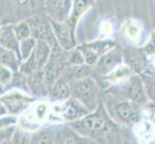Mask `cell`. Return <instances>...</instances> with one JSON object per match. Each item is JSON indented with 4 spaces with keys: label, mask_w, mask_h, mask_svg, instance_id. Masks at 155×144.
Wrapping results in <instances>:
<instances>
[{
    "label": "cell",
    "mask_w": 155,
    "mask_h": 144,
    "mask_svg": "<svg viewBox=\"0 0 155 144\" xmlns=\"http://www.w3.org/2000/svg\"><path fill=\"white\" fill-rule=\"evenodd\" d=\"M71 97L79 101L90 113L100 105V88L95 80L91 76L69 83Z\"/></svg>",
    "instance_id": "6da1fadb"
},
{
    "label": "cell",
    "mask_w": 155,
    "mask_h": 144,
    "mask_svg": "<svg viewBox=\"0 0 155 144\" xmlns=\"http://www.w3.org/2000/svg\"><path fill=\"white\" fill-rule=\"evenodd\" d=\"M113 86V88L109 89V93L113 92L111 94L119 98L129 100L138 105H143L148 101L141 75L133 74L126 81Z\"/></svg>",
    "instance_id": "7a4b0ae2"
},
{
    "label": "cell",
    "mask_w": 155,
    "mask_h": 144,
    "mask_svg": "<svg viewBox=\"0 0 155 144\" xmlns=\"http://www.w3.org/2000/svg\"><path fill=\"white\" fill-rule=\"evenodd\" d=\"M67 124L71 129L77 132L78 134L85 136L88 135L98 134L100 132L105 131L107 129V126H108V122H107L106 117L104 116L103 111L100 110L99 105L95 110L89 113L82 118L72 122H68Z\"/></svg>",
    "instance_id": "3957f363"
},
{
    "label": "cell",
    "mask_w": 155,
    "mask_h": 144,
    "mask_svg": "<svg viewBox=\"0 0 155 144\" xmlns=\"http://www.w3.org/2000/svg\"><path fill=\"white\" fill-rule=\"evenodd\" d=\"M51 48L52 44L48 41L37 40L33 53L27 60L21 62L19 71L24 73L25 75H29L35 71L41 70L49 60Z\"/></svg>",
    "instance_id": "277c9868"
},
{
    "label": "cell",
    "mask_w": 155,
    "mask_h": 144,
    "mask_svg": "<svg viewBox=\"0 0 155 144\" xmlns=\"http://www.w3.org/2000/svg\"><path fill=\"white\" fill-rule=\"evenodd\" d=\"M0 101L6 107L9 114L18 116L23 114L35 102L36 98L21 90L10 89L5 90V92L0 95Z\"/></svg>",
    "instance_id": "5b68a950"
},
{
    "label": "cell",
    "mask_w": 155,
    "mask_h": 144,
    "mask_svg": "<svg viewBox=\"0 0 155 144\" xmlns=\"http://www.w3.org/2000/svg\"><path fill=\"white\" fill-rule=\"evenodd\" d=\"M112 100H109V105H107V110L112 115H115L117 119L124 123L134 122L137 117L136 107L139 106L129 100L119 98L117 96L109 93Z\"/></svg>",
    "instance_id": "8992f818"
},
{
    "label": "cell",
    "mask_w": 155,
    "mask_h": 144,
    "mask_svg": "<svg viewBox=\"0 0 155 144\" xmlns=\"http://www.w3.org/2000/svg\"><path fill=\"white\" fill-rule=\"evenodd\" d=\"M53 108V113L66 122H72L82 118L90 111L76 99L69 97L68 100L60 103H55Z\"/></svg>",
    "instance_id": "52a82bcc"
},
{
    "label": "cell",
    "mask_w": 155,
    "mask_h": 144,
    "mask_svg": "<svg viewBox=\"0 0 155 144\" xmlns=\"http://www.w3.org/2000/svg\"><path fill=\"white\" fill-rule=\"evenodd\" d=\"M122 51L124 49L120 45H115L107 52H105L104 54L99 57L97 62L93 66L94 72L102 77L108 75L117 66L124 62Z\"/></svg>",
    "instance_id": "ba28073f"
},
{
    "label": "cell",
    "mask_w": 155,
    "mask_h": 144,
    "mask_svg": "<svg viewBox=\"0 0 155 144\" xmlns=\"http://www.w3.org/2000/svg\"><path fill=\"white\" fill-rule=\"evenodd\" d=\"M49 20V19H48ZM55 41L64 50L69 51L76 46L75 31H74L67 21L57 22L49 20Z\"/></svg>",
    "instance_id": "9c48e42d"
},
{
    "label": "cell",
    "mask_w": 155,
    "mask_h": 144,
    "mask_svg": "<svg viewBox=\"0 0 155 144\" xmlns=\"http://www.w3.org/2000/svg\"><path fill=\"white\" fill-rule=\"evenodd\" d=\"M72 7V0H45L46 18L49 20L67 21Z\"/></svg>",
    "instance_id": "30bf717a"
},
{
    "label": "cell",
    "mask_w": 155,
    "mask_h": 144,
    "mask_svg": "<svg viewBox=\"0 0 155 144\" xmlns=\"http://www.w3.org/2000/svg\"><path fill=\"white\" fill-rule=\"evenodd\" d=\"M124 63L134 74L141 75L147 67V56L143 49H124L122 51Z\"/></svg>",
    "instance_id": "8fae6325"
},
{
    "label": "cell",
    "mask_w": 155,
    "mask_h": 144,
    "mask_svg": "<svg viewBox=\"0 0 155 144\" xmlns=\"http://www.w3.org/2000/svg\"><path fill=\"white\" fill-rule=\"evenodd\" d=\"M31 29V37L36 40H45L53 44L55 41L54 35H53L52 28L48 18H34L28 21Z\"/></svg>",
    "instance_id": "7c38bea8"
},
{
    "label": "cell",
    "mask_w": 155,
    "mask_h": 144,
    "mask_svg": "<svg viewBox=\"0 0 155 144\" xmlns=\"http://www.w3.org/2000/svg\"><path fill=\"white\" fill-rule=\"evenodd\" d=\"M53 144H91V142L67 124L55 132Z\"/></svg>",
    "instance_id": "4fadbf2b"
},
{
    "label": "cell",
    "mask_w": 155,
    "mask_h": 144,
    "mask_svg": "<svg viewBox=\"0 0 155 144\" xmlns=\"http://www.w3.org/2000/svg\"><path fill=\"white\" fill-rule=\"evenodd\" d=\"M0 45L15 52L19 58V40L15 34L14 24H2L0 28Z\"/></svg>",
    "instance_id": "5bb4252c"
},
{
    "label": "cell",
    "mask_w": 155,
    "mask_h": 144,
    "mask_svg": "<svg viewBox=\"0 0 155 144\" xmlns=\"http://www.w3.org/2000/svg\"><path fill=\"white\" fill-rule=\"evenodd\" d=\"M71 97V90H69V85L63 78H58L53 83L52 86L48 89L47 97L50 102L60 103L68 100Z\"/></svg>",
    "instance_id": "9a60e30c"
},
{
    "label": "cell",
    "mask_w": 155,
    "mask_h": 144,
    "mask_svg": "<svg viewBox=\"0 0 155 144\" xmlns=\"http://www.w3.org/2000/svg\"><path fill=\"white\" fill-rule=\"evenodd\" d=\"M30 94L34 98H46L48 94V88L44 80L41 70L35 71L27 75Z\"/></svg>",
    "instance_id": "2e32d148"
},
{
    "label": "cell",
    "mask_w": 155,
    "mask_h": 144,
    "mask_svg": "<svg viewBox=\"0 0 155 144\" xmlns=\"http://www.w3.org/2000/svg\"><path fill=\"white\" fill-rule=\"evenodd\" d=\"M94 0H72V7L67 22L75 31L78 21L86 14L91 6L93 5Z\"/></svg>",
    "instance_id": "e0dca14e"
},
{
    "label": "cell",
    "mask_w": 155,
    "mask_h": 144,
    "mask_svg": "<svg viewBox=\"0 0 155 144\" xmlns=\"http://www.w3.org/2000/svg\"><path fill=\"white\" fill-rule=\"evenodd\" d=\"M93 67L86 63L78 66H67L61 74V78H63L68 84L77 81V80L83 79L85 77L91 76Z\"/></svg>",
    "instance_id": "ac0fdd59"
},
{
    "label": "cell",
    "mask_w": 155,
    "mask_h": 144,
    "mask_svg": "<svg viewBox=\"0 0 155 144\" xmlns=\"http://www.w3.org/2000/svg\"><path fill=\"white\" fill-rule=\"evenodd\" d=\"M133 71L127 66L125 63L122 62L121 65L117 66L114 70H112L108 75H106L104 78L107 83L111 85H117L122 82L126 81L133 75Z\"/></svg>",
    "instance_id": "d6986e66"
},
{
    "label": "cell",
    "mask_w": 155,
    "mask_h": 144,
    "mask_svg": "<svg viewBox=\"0 0 155 144\" xmlns=\"http://www.w3.org/2000/svg\"><path fill=\"white\" fill-rule=\"evenodd\" d=\"M20 65V59L15 52L0 45V66L8 67L13 72H15L19 70Z\"/></svg>",
    "instance_id": "ffe728a7"
},
{
    "label": "cell",
    "mask_w": 155,
    "mask_h": 144,
    "mask_svg": "<svg viewBox=\"0 0 155 144\" xmlns=\"http://www.w3.org/2000/svg\"><path fill=\"white\" fill-rule=\"evenodd\" d=\"M4 89L5 90L18 89V90H21V91H24L26 93L30 94V88H29L27 75H25L24 73H22L19 70L14 72L13 77L11 79L10 83L7 85V86L4 87Z\"/></svg>",
    "instance_id": "44dd1931"
},
{
    "label": "cell",
    "mask_w": 155,
    "mask_h": 144,
    "mask_svg": "<svg viewBox=\"0 0 155 144\" xmlns=\"http://www.w3.org/2000/svg\"><path fill=\"white\" fill-rule=\"evenodd\" d=\"M141 78L147 99L155 103V76L150 73L143 72L141 74Z\"/></svg>",
    "instance_id": "7402d4cb"
},
{
    "label": "cell",
    "mask_w": 155,
    "mask_h": 144,
    "mask_svg": "<svg viewBox=\"0 0 155 144\" xmlns=\"http://www.w3.org/2000/svg\"><path fill=\"white\" fill-rule=\"evenodd\" d=\"M36 43L37 40L32 37L19 41V58L21 62L26 61L31 56L35 49Z\"/></svg>",
    "instance_id": "603a6c76"
},
{
    "label": "cell",
    "mask_w": 155,
    "mask_h": 144,
    "mask_svg": "<svg viewBox=\"0 0 155 144\" xmlns=\"http://www.w3.org/2000/svg\"><path fill=\"white\" fill-rule=\"evenodd\" d=\"M141 25L137 21H134L132 19H129L126 21L124 27V32L126 38L130 40L135 41L139 39L141 35Z\"/></svg>",
    "instance_id": "cb8c5ba5"
},
{
    "label": "cell",
    "mask_w": 155,
    "mask_h": 144,
    "mask_svg": "<svg viewBox=\"0 0 155 144\" xmlns=\"http://www.w3.org/2000/svg\"><path fill=\"white\" fill-rule=\"evenodd\" d=\"M55 131H52L50 128L44 130H38L35 136V144H53L54 143Z\"/></svg>",
    "instance_id": "d4e9b609"
},
{
    "label": "cell",
    "mask_w": 155,
    "mask_h": 144,
    "mask_svg": "<svg viewBox=\"0 0 155 144\" xmlns=\"http://www.w3.org/2000/svg\"><path fill=\"white\" fill-rule=\"evenodd\" d=\"M12 144H31V134L29 132L17 126L11 138Z\"/></svg>",
    "instance_id": "484cf974"
},
{
    "label": "cell",
    "mask_w": 155,
    "mask_h": 144,
    "mask_svg": "<svg viewBox=\"0 0 155 144\" xmlns=\"http://www.w3.org/2000/svg\"><path fill=\"white\" fill-rule=\"evenodd\" d=\"M14 31L19 41L31 37L30 25L28 23V21H26V20L19 21L18 23L14 24Z\"/></svg>",
    "instance_id": "4316f807"
},
{
    "label": "cell",
    "mask_w": 155,
    "mask_h": 144,
    "mask_svg": "<svg viewBox=\"0 0 155 144\" xmlns=\"http://www.w3.org/2000/svg\"><path fill=\"white\" fill-rule=\"evenodd\" d=\"M83 63H85L84 56L76 46L68 51V66H78Z\"/></svg>",
    "instance_id": "83f0119b"
},
{
    "label": "cell",
    "mask_w": 155,
    "mask_h": 144,
    "mask_svg": "<svg viewBox=\"0 0 155 144\" xmlns=\"http://www.w3.org/2000/svg\"><path fill=\"white\" fill-rule=\"evenodd\" d=\"M13 71L8 67L0 66V85L3 87L7 86L13 77Z\"/></svg>",
    "instance_id": "f1b7e54d"
},
{
    "label": "cell",
    "mask_w": 155,
    "mask_h": 144,
    "mask_svg": "<svg viewBox=\"0 0 155 144\" xmlns=\"http://www.w3.org/2000/svg\"><path fill=\"white\" fill-rule=\"evenodd\" d=\"M18 116L12 115V114H7L0 117V129L2 128H7L11 126H15L18 124Z\"/></svg>",
    "instance_id": "f546056e"
},
{
    "label": "cell",
    "mask_w": 155,
    "mask_h": 144,
    "mask_svg": "<svg viewBox=\"0 0 155 144\" xmlns=\"http://www.w3.org/2000/svg\"><path fill=\"white\" fill-rule=\"evenodd\" d=\"M15 128H17V125L0 129V142L10 140L13 136V134L15 130Z\"/></svg>",
    "instance_id": "4dcf8cb0"
},
{
    "label": "cell",
    "mask_w": 155,
    "mask_h": 144,
    "mask_svg": "<svg viewBox=\"0 0 155 144\" xmlns=\"http://www.w3.org/2000/svg\"><path fill=\"white\" fill-rule=\"evenodd\" d=\"M142 49L146 53L147 56H152L155 54V32H153L151 34V37L149 38L148 42Z\"/></svg>",
    "instance_id": "1f68e13d"
},
{
    "label": "cell",
    "mask_w": 155,
    "mask_h": 144,
    "mask_svg": "<svg viewBox=\"0 0 155 144\" xmlns=\"http://www.w3.org/2000/svg\"><path fill=\"white\" fill-rule=\"evenodd\" d=\"M9 114H8V110L6 109V107H5V105L0 101V117L1 116H4V115H7Z\"/></svg>",
    "instance_id": "d6a6232c"
},
{
    "label": "cell",
    "mask_w": 155,
    "mask_h": 144,
    "mask_svg": "<svg viewBox=\"0 0 155 144\" xmlns=\"http://www.w3.org/2000/svg\"><path fill=\"white\" fill-rule=\"evenodd\" d=\"M4 92H5L4 87H3V86H1V85H0V95H1V94H3Z\"/></svg>",
    "instance_id": "836d02e7"
},
{
    "label": "cell",
    "mask_w": 155,
    "mask_h": 144,
    "mask_svg": "<svg viewBox=\"0 0 155 144\" xmlns=\"http://www.w3.org/2000/svg\"><path fill=\"white\" fill-rule=\"evenodd\" d=\"M0 144H12V143H11V139H10V140H6V141L0 142Z\"/></svg>",
    "instance_id": "e575fe53"
},
{
    "label": "cell",
    "mask_w": 155,
    "mask_h": 144,
    "mask_svg": "<svg viewBox=\"0 0 155 144\" xmlns=\"http://www.w3.org/2000/svg\"><path fill=\"white\" fill-rule=\"evenodd\" d=\"M153 122H154V124H155V114H154V119H153Z\"/></svg>",
    "instance_id": "d590c367"
},
{
    "label": "cell",
    "mask_w": 155,
    "mask_h": 144,
    "mask_svg": "<svg viewBox=\"0 0 155 144\" xmlns=\"http://www.w3.org/2000/svg\"><path fill=\"white\" fill-rule=\"evenodd\" d=\"M1 26H2V24H1V22H0V28H1Z\"/></svg>",
    "instance_id": "8d00e7d4"
}]
</instances>
